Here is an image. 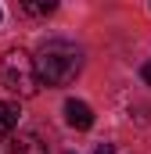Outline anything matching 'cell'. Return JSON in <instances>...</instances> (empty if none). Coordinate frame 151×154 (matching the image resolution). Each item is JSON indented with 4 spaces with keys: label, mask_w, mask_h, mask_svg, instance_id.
<instances>
[{
    "label": "cell",
    "mask_w": 151,
    "mask_h": 154,
    "mask_svg": "<svg viewBox=\"0 0 151 154\" xmlns=\"http://www.w3.org/2000/svg\"><path fill=\"white\" fill-rule=\"evenodd\" d=\"M140 75H144V82L151 86V61H148V65H140Z\"/></svg>",
    "instance_id": "8"
},
{
    "label": "cell",
    "mask_w": 151,
    "mask_h": 154,
    "mask_svg": "<svg viewBox=\"0 0 151 154\" xmlns=\"http://www.w3.org/2000/svg\"><path fill=\"white\" fill-rule=\"evenodd\" d=\"M0 154H47V143L36 133H18V136H4Z\"/></svg>",
    "instance_id": "3"
},
{
    "label": "cell",
    "mask_w": 151,
    "mask_h": 154,
    "mask_svg": "<svg viewBox=\"0 0 151 154\" xmlns=\"http://www.w3.org/2000/svg\"><path fill=\"white\" fill-rule=\"evenodd\" d=\"M65 122L72 125V129H90L94 125V111H90V104H83V100H76V97H69L65 100Z\"/></svg>",
    "instance_id": "4"
},
{
    "label": "cell",
    "mask_w": 151,
    "mask_h": 154,
    "mask_svg": "<svg viewBox=\"0 0 151 154\" xmlns=\"http://www.w3.org/2000/svg\"><path fill=\"white\" fill-rule=\"evenodd\" d=\"M94 154H115V147H112V143H97V151H94Z\"/></svg>",
    "instance_id": "7"
},
{
    "label": "cell",
    "mask_w": 151,
    "mask_h": 154,
    "mask_svg": "<svg viewBox=\"0 0 151 154\" xmlns=\"http://www.w3.org/2000/svg\"><path fill=\"white\" fill-rule=\"evenodd\" d=\"M33 61H36V75L43 86H69L83 72V50L72 39H61V36L43 39Z\"/></svg>",
    "instance_id": "1"
},
{
    "label": "cell",
    "mask_w": 151,
    "mask_h": 154,
    "mask_svg": "<svg viewBox=\"0 0 151 154\" xmlns=\"http://www.w3.org/2000/svg\"><path fill=\"white\" fill-rule=\"evenodd\" d=\"M0 82L18 93V97H36V90L43 86L36 75V61L25 54V50H7L4 61H0Z\"/></svg>",
    "instance_id": "2"
},
{
    "label": "cell",
    "mask_w": 151,
    "mask_h": 154,
    "mask_svg": "<svg viewBox=\"0 0 151 154\" xmlns=\"http://www.w3.org/2000/svg\"><path fill=\"white\" fill-rule=\"evenodd\" d=\"M0 18H4V11H0Z\"/></svg>",
    "instance_id": "9"
},
{
    "label": "cell",
    "mask_w": 151,
    "mask_h": 154,
    "mask_svg": "<svg viewBox=\"0 0 151 154\" xmlns=\"http://www.w3.org/2000/svg\"><path fill=\"white\" fill-rule=\"evenodd\" d=\"M22 11H25V14H54V11H58V4H54V0H22Z\"/></svg>",
    "instance_id": "6"
},
{
    "label": "cell",
    "mask_w": 151,
    "mask_h": 154,
    "mask_svg": "<svg viewBox=\"0 0 151 154\" xmlns=\"http://www.w3.org/2000/svg\"><path fill=\"white\" fill-rule=\"evenodd\" d=\"M18 104L14 100H0V140L4 136H14V129H18Z\"/></svg>",
    "instance_id": "5"
}]
</instances>
